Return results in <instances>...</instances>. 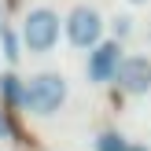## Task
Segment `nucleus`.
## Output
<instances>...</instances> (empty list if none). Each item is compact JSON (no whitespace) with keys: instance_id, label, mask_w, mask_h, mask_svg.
Listing matches in <instances>:
<instances>
[{"instance_id":"obj_11","label":"nucleus","mask_w":151,"mask_h":151,"mask_svg":"<svg viewBox=\"0 0 151 151\" xmlns=\"http://www.w3.org/2000/svg\"><path fill=\"white\" fill-rule=\"evenodd\" d=\"M129 151H147V147H140V144H133V147H129Z\"/></svg>"},{"instance_id":"obj_2","label":"nucleus","mask_w":151,"mask_h":151,"mask_svg":"<svg viewBox=\"0 0 151 151\" xmlns=\"http://www.w3.org/2000/svg\"><path fill=\"white\" fill-rule=\"evenodd\" d=\"M59 33H63V19H59L52 7H33V11L26 15V22H22V41H26V48L37 52V55H44V52L55 48Z\"/></svg>"},{"instance_id":"obj_4","label":"nucleus","mask_w":151,"mask_h":151,"mask_svg":"<svg viewBox=\"0 0 151 151\" xmlns=\"http://www.w3.org/2000/svg\"><path fill=\"white\" fill-rule=\"evenodd\" d=\"M122 41H100L92 52H88V81L92 85H107V81L118 78V70H122Z\"/></svg>"},{"instance_id":"obj_8","label":"nucleus","mask_w":151,"mask_h":151,"mask_svg":"<svg viewBox=\"0 0 151 151\" xmlns=\"http://www.w3.org/2000/svg\"><path fill=\"white\" fill-rule=\"evenodd\" d=\"M0 44H4V59L7 63H15V59H19V37H15V29H0Z\"/></svg>"},{"instance_id":"obj_7","label":"nucleus","mask_w":151,"mask_h":151,"mask_svg":"<svg viewBox=\"0 0 151 151\" xmlns=\"http://www.w3.org/2000/svg\"><path fill=\"white\" fill-rule=\"evenodd\" d=\"M0 88H4V100H15V103H22V92H26L22 78H15V74H4V78H0Z\"/></svg>"},{"instance_id":"obj_3","label":"nucleus","mask_w":151,"mask_h":151,"mask_svg":"<svg viewBox=\"0 0 151 151\" xmlns=\"http://www.w3.org/2000/svg\"><path fill=\"white\" fill-rule=\"evenodd\" d=\"M63 29H66L70 48H88L92 52L96 44L103 41V15L96 11V7H88V4H78L63 19Z\"/></svg>"},{"instance_id":"obj_9","label":"nucleus","mask_w":151,"mask_h":151,"mask_svg":"<svg viewBox=\"0 0 151 151\" xmlns=\"http://www.w3.org/2000/svg\"><path fill=\"white\" fill-rule=\"evenodd\" d=\"M129 29H133V19H129V15H118V19H114V41L129 37Z\"/></svg>"},{"instance_id":"obj_12","label":"nucleus","mask_w":151,"mask_h":151,"mask_svg":"<svg viewBox=\"0 0 151 151\" xmlns=\"http://www.w3.org/2000/svg\"><path fill=\"white\" fill-rule=\"evenodd\" d=\"M0 22H4V4H0ZM0 29H4V26H0Z\"/></svg>"},{"instance_id":"obj_14","label":"nucleus","mask_w":151,"mask_h":151,"mask_svg":"<svg viewBox=\"0 0 151 151\" xmlns=\"http://www.w3.org/2000/svg\"><path fill=\"white\" fill-rule=\"evenodd\" d=\"M147 37H151V33H147Z\"/></svg>"},{"instance_id":"obj_5","label":"nucleus","mask_w":151,"mask_h":151,"mask_svg":"<svg viewBox=\"0 0 151 151\" xmlns=\"http://www.w3.org/2000/svg\"><path fill=\"white\" fill-rule=\"evenodd\" d=\"M114 85L125 96H147L151 92V55H125Z\"/></svg>"},{"instance_id":"obj_10","label":"nucleus","mask_w":151,"mask_h":151,"mask_svg":"<svg viewBox=\"0 0 151 151\" xmlns=\"http://www.w3.org/2000/svg\"><path fill=\"white\" fill-rule=\"evenodd\" d=\"M4 129H7V125H4V114H0V137H4Z\"/></svg>"},{"instance_id":"obj_1","label":"nucleus","mask_w":151,"mask_h":151,"mask_svg":"<svg viewBox=\"0 0 151 151\" xmlns=\"http://www.w3.org/2000/svg\"><path fill=\"white\" fill-rule=\"evenodd\" d=\"M66 103V78L55 70H41L26 81V92H22V107L37 118H52L59 114Z\"/></svg>"},{"instance_id":"obj_13","label":"nucleus","mask_w":151,"mask_h":151,"mask_svg":"<svg viewBox=\"0 0 151 151\" xmlns=\"http://www.w3.org/2000/svg\"><path fill=\"white\" fill-rule=\"evenodd\" d=\"M133 4H144V0H133Z\"/></svg>"},{"instance_id":"obj_6","label":"nucleus","mask_w":151,"mask_h":151,"mask_svg":"<svg viewBox=\"0 0 151 151\" xmlns=\"http://www.w3.org/2000/svg\"><path fill=\"white\" fill-rule=\"evenodd\" d=\"M129 147H133V144H125V137L114 133V129H107V133L96 137V151H129Z\"/></svg>"}]
</instances>
